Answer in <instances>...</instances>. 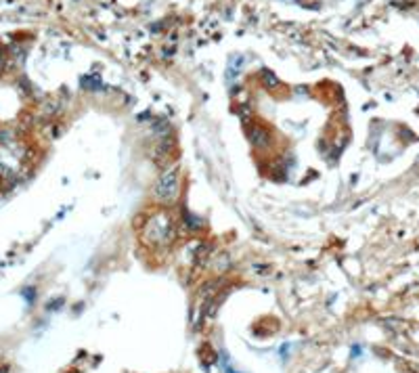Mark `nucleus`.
Wrapping results in <instances>:
<instances>
[{
    "label": "nucleus",
    "instance_id": "1",
    "mask_svg": "<svg viewBox=\"0 0 419 373\" xmlns=\"http://www.w3.org/2000/svg\"><path fill=\"white\" fill-rule=\"evenodd\" d=\"M176 191H178V174H176V170H168L162 176L160 184H157L155 195L162 201H170L174 195H176Z\"/></svg>",
    "mask_w": 419,
    "mask_h": 373
}]
</instances>
